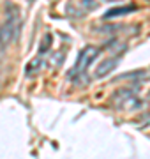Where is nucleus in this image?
<instances>
[{"instance_id": "obj_1", "label": "nucleus", "mask_w": 150, "mask_h": 159, "mask_svg": "<svg viewBox=\"0 0 150 159\" xmlns=\"http://www.w3.org/2000/svg\"><path fill=\"white\" fill-rule=\"evenodd\" d=\"M18 27H20V16L14 7V11H9L6 21L0 25V48H6L14 41V37L18 35Z\"/></svg>"}, {"instance_id": "obj_2", "label": "nucleus", "mask_w": 150, "mask_h": 159, "mask_svg": "<svg viewBox=\"0 0 150 159\" xmlns=\"http://www.w3.org/2000/svg\"><path fill=\"white\" fill-rule=\"evenodd\" d=\"M101 53V50H99L97 46H92V44H88V46H85L83 50L80 51V55H78V60H76V64H74V67L71 69V76H74V74H78V73H85L87 71V67L90 66V64L97 58V55ZM67 74V76H69Z\"/></svg>"}, {"instance_id": "obj_3", "label": "nucleus", "mask_w": 150, "mask_h": 159, "mask_svg": "<svg viewBox=\"0 0 150 159\" xmlns=\"http://www.w3.org/2000/svg\"><path fill=\"white\" fill-rule=\"evenodd\" d=\"M113 104L118 110H136L141 106V101L131 90H120L113 96Z\"/></svg>"}, {"instance_id": "obj_4", "label": "nucleus", "mask_w": 150, "mask_h": 159, "mask_svg": "<svg viewBox=\"0 0 150 159\" xmlns=\"http://www.w3.org/2000/svg\"><path fill=\"white\" fill-rule=\"evenodd\" d=\"M118 62H120V58L118 57H110V58H104L103 62L99 64L97 67H95V71H94V78H104V76H108V74L113 71V69H117V66H118Z\"/></svg>"}, {"instance_id": "obj_5", "label": "nucleus", "mask_w": 150, "mask_h": 159, "mask_svg": "<svg viewBox=\"0 0 150 159\" xmlns=\"http://www.w3.org/2000/svg\"><path fill=\"white\" fill-rule=\"evenodd\" d=\"M138 11V6L136 4H129V6H122V7H115V9H110V11L104 14V18H117V16H124V14H131V12Z\"/></svg>"}, {"instance_id": "obj_6", "label": "nucleus", "mask_w": 150, "mask_h": 159, "mask_svg": "<svg viewBox=\"0 0 150 159\" xmlns=\"http://www.w3.org/2000/svg\"><path fill=\"white\" fill-rule=\"evenodd\" d=\"M50 46H51V35L46 34L44 37H42V41H41V44H39V55L46 53V51L50 50Z\"/></svg>"}, {"instance_id": "obj_7", "label": "nucleus", "mask_w": 150, "mask_h": 159, "mask_svg": "<svg viewBox=\"0 0 150 159\" xmlns=\"http://www.w3.org/2000/svg\"><path fill=\"white\" fill-rule=\"evenodd\" d=\"M64 62V51H57V57L53 55V58L50 60L51 67H60V64Z\"/></svg>"}, {"instance_id": "obj_8", "label": "nucleus", "mask_w": 150, "mask_h": 159, "mask_svg": "<svg viewBox=\"0 0 150 159\" xmlns=\"http://www.w3.org/2000/svg\"><path fill=\"white\" fill-rule=\"evenodd\" d=\"M81 6H83V9L87 7V11H92V9L97 7V2H95V0H83V2H81Z\"/></svg>"}, {"instance_id": "obj_9", "label": "nucleus", "mask_w": 150, "mask_h": 159, "mask_svg": "<svg viewBox=\"0 0 150 159\" xmlns=\"http://www.w3.org/2000/svg\"><path fill=\"white\" fill-rule=\"evenodd\" d=\"M110 2H118V0H110Z\"/></svg>"}]
</instances>
